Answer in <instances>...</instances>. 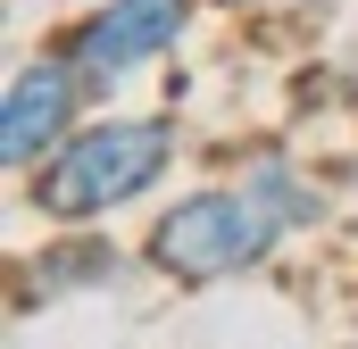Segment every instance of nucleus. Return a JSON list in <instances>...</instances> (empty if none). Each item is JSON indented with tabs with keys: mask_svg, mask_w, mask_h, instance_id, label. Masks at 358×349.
Listing matches in <instances>:
<instances>
[{
	"mask_svg": "<svg viewBox=\"0 0 358 349\" xmlns=\"http://www.w3.org/2000/svg\"><path fill=\"white\" fill-rule=\"evenodd\" d=\"M183 25H192V0H100V8H84L50 50H67V59H76L92 108H100L125 75L159 67V59L183 42Z\"/></svg>",
	"mask_w": 358,
	"mask_h": 349,
	"instance_id": "obj_3",
	"label": "nucleus"
},
{
	"mask_svg": "<svg viewBox=\"0 0 358 349\" xmlns=\"http://www.w3.org/2000/svg\"><path fill=\"white\" fill-rule=\"evenodd\" d=\"M84 108H92V91H84V75H76L67 50L25 59V67L8 75V100H0V158H8V174H34L67 133H76Z\"/></svg>",
	"mask_w": 358,
	"mask_h": 349,
	"instance_id": "obj_4",
	"label": "nucleus"
},
{
	"mask_svg": "<svg viewBox=\"0 0 358 349\" xmlns=\"http://www.w3.org/2000/svg\"><path fill=\"white\" fill-rule=\"evenodd\" d=\"M275 242H283V216L234 174L217 191H192L176 208H159V225L142 242V266L167 274V283H183V291H200V283H225V274L267 266Z\"/></svg>",
	"mask_w": 358,
	"mask_h": 349,
	"instance_id": "obj_2",
	"label": "nucleus"
},
{
	"mask_svg": "<svg viewBox=\"0 0 358 349\" xmlns=\"http://www.w3.org/2000/svg\"><path fill=\"white\" fill-rule=\"evenodd\" d=\"M242 183L267 200L275 216H283V233H308V225H325V191L308 183V174L292 167V158H242Z\"/></svg>",
	"mask_w": 358,
	"mask_h": 349,
	"instance_id": "obj_6",
	"label": "nucleus"
},
{
	"mask_svg": "<svg viewBox=\"0 0 358 349\" xmlns=\"http://www.w3.org/2000/svg\"><path fill=\"white\" fill-rule=\"evenodd\" d=\"M183 133L176 117H92L76 125L42 167L25 183V200L50 216V225H92V216H108V208H134V200H150L167 167H176Z\"/></svg>",
	"mask_w": 358,
	"mask_h": 349,
	"instance_id": "obj_1",
	"label": "nucleus"
},
{
	"mask_svg": "<svg viewBox=\"0 0 358 349\" xmlns=\"http://www.w3.org/2000/svg\"><path fill=\"white\" fill-rule=\"evenodd\" d=\"M125 258H117V242H59V250H42V258L17 274V308H34V291L42 299H67V291H100V283H117Z\"/></svg>",
	"mask_w": 358,
	"mask_h": 349,
	"instance_id": "obj_5",
	"label": "nucleus"
}]
</instances>
